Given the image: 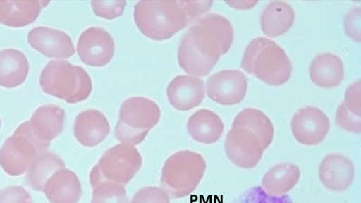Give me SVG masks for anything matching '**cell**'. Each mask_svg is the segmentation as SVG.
Listing matches in <instances>:
<instances>
[{"label": "cell", "mask_w": 361, "mask_h": 203, "mask_svg": "<svg viewBox=\"0 0 361 203\" xmlns=\"http://www.w3.org/2000/svg\"><path fill=\"white\" fill-rule=\"evenodd\" d=\"M42 90L69 104L82 102L92 90L87 71L66 60H51L44 68L39 78Z\"/></svg>", "instance_id": "4"}, {"label": "cell", "mask_w": 361, "mask_h": 203, "mask_svg": "<svg viewBox=\"0 0 361 203\" xmlns=\"http://www.w3.org/2000/svg\"><path fill=\"white\" fill-rule=\"evenodd\" d=\"M27 40L33 49L49 58H69L75 52L69 35L59 30L36 27L29 32Z\"/></svg>", "instance_id": "13"}, {"label": "cell", "mask_w": 361, "mask_h": 203, "mask_svg": "<svg viewBox=\"0 0 361 203\" xmlns=\"http://www.w3.org/2000/svg\"><path fill=\"white\" fill-rule=\"evenodd\" d=\"M224 123L214 111L202 109L193 113L188 121L187 129L197 142L209 144L217 142L224 132Z\"/></svg>", "instance_id": "21"}, {"label": "cell", "mask_w": 361, "mask_h": 203, "mask_svg": "<svg viewBox=\"0 0 361 203\" xmlns=\"http://www.w3.org/2000/svg\"><path fill=\"white\" fill-rule=\"evenodd\" d=\"M241 68L269 85L286 82L292 63L283 48L274 41L258 37L250 41L243 54Z\"/></svg>", "instance_id": "2"}, {"label": "cell", "mask_w": 361, "mask_h": 203, "mask_svg": "<svg viewBox=\"0 0 361 203\" xmlns=\"http://www.w3.org/2000/svg\"><path fill=\"white\" fill-rule=\"evenodd\" d=\"M49 1H11V11L3 25L12 27H22L33 23L42 8Z\"/></svg>", "instance_id": "26"}, {"label": "cell", "mask_w": 361, "mask_h": 203, "mask_svg": "<svg viewBox=\"0 0 361 203\" xmlns=\"http://www.w3.org/2000/svg\"><path fill=\"white\" fill-rule=\"evenodd\" d=\"M63 168H65V163L59 155L47 150L42 152L28 168L25 184L32 190L42 191L49 178Z\"/></svg>", "instance_id": "25"}, {"label": "cell", "mask_w": 361, "mask_h": 203, "mask_svg": "<svg viewBox=\"0 0 361 203\" xmlns=\"http://www.w3.org/2000/svg\"><path fill=\"white\" fill-rule=\"evenodd\" d=\"M1 119H0V129H1Z\"/></svg>", "instance_id": "38"}, {"label": "cell", "mask_w": 361, "mask_h": 203, "mask_svg": "<svg viewBox=\"0 0 361 203\" xmlns=\"http://www.w3.org/2000/svg\"><path fill=\"white\" fill-rule=\"evenodd\" d=\"M226 3L235 8L247 9L253 7L257 1H226Z\"/></svg>", "instance_id": "37"}, {"label": "cell", "mask_w": 361, "mask_h": 203, "mask_svg": "<svg viewBox=\"0 0 361 203\" xmlns=\"http://www.w3.org/2000/svg\"><path fill=\"white\" fill-rule=\"evenodd\" d=\"M166 94L176 109L186 111L202 103L205 96L204 84L197 76L178 75L169 82Z\"/></svg>", "instance_id": "15"}, {"label": "cell", "mask_w": 361, "mask_h": 203, "mask_svg": "<svg viewBox=\"0 0 361 203\" xmlns=\"http://www.w3.org/2000/svg\"><path fill=\"white\" fill-rule=\"evenodd\" d=\"M29 73V63L24 54L15 49L0 51V85L14 88L24 82Z\"/></svg>", "instance_id": "22"}, {"label": "cell", "mask_w": 361, "mask_h": 203, "mask_svg": "<svg viewBox=\"0 0 361 203\" xmlns=\"http://www.w3.org/2000/svg\"><path fill=\"white\" fill-rule=\"evenodd\" d=\"M0 203H32V199L25 188L12 185L0 190Z\"/></svg>", "instance_id": "32"}, {"label": "cell", "mask_w": 361, "mask_h": 203, "mask_svg": "<svg viewBox=\"0 0 361 203\" xmlns=\"http://www.w3.org/2000/svg\"><path fill=\"white\" fill-rule=\"evenodd\" d=\"M65 111L55 104L39 106L32 114L29 123L35 135L42 142L49 144L62 132Z\"/></svg>", "instance_id": "18"}, {"label": "cell", "mask_w": 361, "mask_h": 203, "mask_svg": "<svg viewBox=\"0 0 361 203\" xmlns=\"http://www.w3.org/2000/svg\"><path fill=\"white\" fill-rule=\"evenodd\" d=\"M360 8H351L344 18V28L346 34L353 40L360 43Z\"/></svg>", "instance_id": "33"}, {"label": "cell", "mask_w": 361, "mask_h": 203, "mask_svg": "<svg viewBox=\"0 0 361 203\" xmlns=\"http://www.w3.org/2000/svg\"><path fill=\"white\" fill-rule=\"evenodd\" d=\"M231 128H244L250 130L260 140L264 149L271 144L274 129L271 120L260 110L246 108L235 116Z\"/></svg>", "instance_id": "24"}, {"label": "cell", "mask_w": 361, "mask_h": 203, "mask_svg": "<svg viewBox=\"0 0 361 203\" xmlns=\"http://www.w3.org/2000/svg\"><path fill=\"white\" fill-rule=\"evenodd\" d=\"M291 130L299 143L316 146L326 137L330 130V121L319 108L307 106L295 113L291 121Z\"/></svg>", "instance_id": "12"}, {"label": "cell", "mask_w": 361, "mask_h": 203, "mask_svg": "<svg viewBox=\"0 0 361 203\" xmlns=\"http://www.w3.org/2000/svg\"><path fill=\"white\" fill-rule=\"evenodd\" d=\"M207 169L203 156L190 150H180L164 162L161 184L170 199H181L192 194L202 180Z\"/></svg>", "instance_id": "5"}, {"label": "cell", "mask_w": 361, "mask_h": 203, "mask_svg": "<svg viewBox=\"0 0 361 203\" xmlns=\"http://www.w3.org/2000/svg\"><path fill=\"white\" fill-rule=\"evenodd\" d=\"M312 81L323 88L338 86L344 79V66L339 56L331 53L317 56L310 67Z\"/></svg>", "instance_id": "20"}, {"label": "cell", "mask_w": 361, "mask_h": 203, "mask_svg": "<svg viewBox=\"0 0 361 203\" xmlns=\"http://www.w3.org/2000/svg\"><path fill=\"white\" fill-rule=\"evenodd\" d=\"M231 203H294L288 195L273 196L261 186H252L235 197Z\"/></svg>", "instance_id": "28"}, {"label": "cell", "mask_w": 361, "mask_h": 203, "mask_svg": "<svg viewBox=\"0 0 361 203\" xmlns=\"http://www.w3.org/2000/svg\"><path fill=\"white\" fill-rule=\"evenodd\" d=\"M49 145L35 135L29 121H25L0 148V166L10 176H20L28 170L38 155L46 151Z\"/></svg>", "instance_id": "8"}, {"label": "cell", "mask_w": 361, "mask_h": 203, "mask_svg": "<svg viewBox=\"0 0 361 203\" xmlns=\"http://www.w3.org/2000/svg\"><path fill=\"white\" fill-rule=\"evenodd\" d=\"M160 118L161 110L154 101L144 97H130L120 107L115 137L121 143L137 145Z\"/></svg>", "instance_id": "6"}, {"label": "cell", "mask_w": 361, "mask_h": 203, "mask_svg": "<svg viewBox=\"0 0 361 203\" xmlns=\"http://www.w3.org/2000/svg\"><path fill=\"white\" fill-rule=\"evenodd\" d=\"M110 130L106 117L97 109H89L80 112L75 118L73 133L82 146L92 147L104 141Z\"/></svg>", "instance_id": "16"}, {"label": "cell", "mask_w": 361, "mask_h": 203, "mask_svg": "<svg viewBox=\"0 0 361 203\" xmlns=\"http://www.w3.org/2000/svg\"><path fill=\"white\" fill-rule=\"evenodd\" d=\"M224 147L228 159L244 169L255 167L265 150L259 137L244 128H231L227 133Z\"/></svg>", "instance_id": "9"}, {"label": "cell", "mask_w": 361, "mask_h": 203, "mask_svg": "<svg viewBox=\"0 0 361 203\" xmlns=\"http://www.w3.org/2000/svg\"><path fill=\"white\" fill-rule=\"evenodd\" d=\"M170 199L162 187L147 186L137 191L129 203H170Z\"/></svg>", "instance_id": "30"}, {"label": "cell", "mask_w": 361, "mask_h": 203, "mask_svg": "<svg viewBox=\"0 0 361 203\" xmlns=\"http://www.w3.org/2000/svg\"><path fill=\"white\" fill-rule=\"evenodd\" d=\"M142 159L133 145L120 143L108 149L90 173L92 187L103 182L126 186L140 171Z\"/></svg>", "instance_id": "7"}, {"label": "cell", "mask_w": 361, "mask_h": 203, "mask_svg": "<svg viewBox=\"0 0 361 203\" xmlns=\"http://www.w3.org/2000/svg\"><path fill=\"white\" fill-rule=\"evenodd\" d=\"M42 191L51 203H78L82 195L78 176L66 167L56 171L49 178Z\"/></svg>", "instance_id": "17"}, {"label": "cell", "mask_w": 361, "mask_h": 203, "mask_svg": "<svg viewBox=\"0 0 361 203\" xmlns=\"http://www.w3.org/2000/svg\"><path fill=\"white\" fill-rule=\"evenodd\" d=\"M247 79L240 70H224L210 75L207 80V94L224 106L239 104L246 95Z\"/></svg>", "instance_id": "10"}, {"label": "cell", "mask_w": 361, "mask_h": 203, "mask_svg": "<svg viewBox=\"0 0 361 203\" xmlns=\"http://www.w3.org/2000/svg\"><path fill=\"white\" fill-rule=\"evenodd\" d=\"M11 7V1H0V23L3 24L8 17Z\"/></svg>", "instance_id": "36"}, {"label": "cell", "mask_w": 361, "mask_h": 203, "mask_svg": "<svg viewBox=\"0 0 361 203\" xmlns=\"http://www.w3.org/2000/svg\"><path fill=\"white\" fill-rule=\"evenodd\" d=\"M352 161L340 153H331L324 157L319 166V177L322 185L334 192L348 189L355 179Z\"/></svg>", "instance_id": "14"}, {"label": "cell", "mask_w": 361, "mask_h": 203, "mask_svg": "<svg viewBox=\"0 0 361 203\" xmlns=\"http://www.w3.org/2000/svg\"><path fill=\"white\" fill-rule=\"evenodd\" d=\"M301 171L293 163H281L269 169L262 180V188L269 195L282 196L287 195L299 183Z\"/></svg>", "instance_id": "19"}, {"label": "cell", "mask_w": 361, "mask_h": 203, "mask_svg": "<svg viewBox=\"0 0 361 203\" xmlns=\"http://www.w3.org/2000/svg\"><path fill=\"white\" fill-rule=\"evenodd\" d=\"M294 20L295 12L290 4L282 1H274L263 11L260 23L265 35L273 37L288 32Z\"/></svg>", "instance_id": "23"}, {"label": "cell", "mask_w": 361, "mask_h": 203, "mask_svg": "<svg viewBox=\"0 0 361 203\" xmlns=\"http://www.w3.org/2000/svg\"><path fill=\"white\" fill-rule=\"evenodd\" d=\"M233 28L224 16L210 13L200 18L183 36L178 51L180 66L194 76L207 75L220 56L228 52Z\"/></svg>", "instance_id": "1"}, {"label": "cell", "mask_w": 361, "mask_h": 203, "mask_svg": "<svg viewBox=\"0 0 361 203\" xmlns=\"http://www.w3.org/2000/svg\"><path fill=\"white\" fill-rule=\"evenodd\" d=\"M127 2L126 1H93L91 5L97 16L112 20L122 15Z\"/></svg>", "instance_id": "29"}, {"label": "cell", "mask_w": 361, "mask_h": 203, "mask_svg": "<svg viewBox=\"0 0 361 203\" xmlns=\"http://www.w3.org/2000/svg\"><path fill=\"white\" fill-rule=\"evenodd\" d=\"M184 10L190 23L207 12L213 4L212 1H178Z\"/></svg>", "instance_id": "35"}, {"label": "cell", "mask_w": 361, "mask_h": 203, "mask_svg": "<svg viewBox=\"0 0 361 203\" xmlns=\"http://www.w3.org/2000/svg\"><path fill=\"white\" fill-rule=\"evenodd\" d=\"M115 51L114 41L111 34L98 26L88 27L80 35L77 51L86 65L102 67L112 59Z\"/></svg>", "instance_id": "11"}, {"label": "cell", "mask_w": 361, "mask_h": 203, "mask_svg": "<svg viewBox=\"0 0 361 203\" xmlns=\"http://www.w3.org/2000/svg\"><path fill=\"white\" fill-rule=\"evenodd\" d=\"M91 203H129L124 186L103 182L92 187Z\"/></svg>", "instance_id": "27"}, {"label": "cell", "mask_w": 361, "mask_h": 203, "mask_svg": "<svg viewBox=\"0 0 361 203\" xmlns=\"http://www.w3.org/2000/svg\"><path fill=\"white\" fill-rule=\"evenodd\" d=\"M134 20L139 30L155 41L170 39L190 23L178 1H138Z\"/></svg>", "instance_id": "3"}, {"label": "cell", "mask_w": 361, "mask_h": 203, "mask_svg": "<svg viewBox=\"0 0 361 203\" xmlns=\"http://www.w3.org/2000/svg\"><path fill=\"white\" fill-rule=\"evenodd\" d=\"M335 121L338 126L348 132L358 134L361 132V116L351 113L343 103L336 110Z\"/></svg>", "instance_id": "31"}, {"label": "cell", "mask_w": 361, "mask_h": 203, "mask_svg": "<svg viewBox=\"0 0 361 203\" xmlns=\"http://www.w3.org/2000/svg\"><path fill=\"white\" fill-rule=\"evenodd\" d=\"M343 103L351 113L361 116L360 80H357L348 87Z\"/></svg>", "instance_id": "34"}]
</instances>
